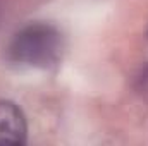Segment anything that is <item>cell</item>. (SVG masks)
Returning <instances> with one entry per match:
<instances>
[{"label": "cell", "instance_id": "1", "mask_svg": "<svg viewBox=\"0 0 148 146\" xmlns=\"http://www.w3.org/2000/svg\"><path fill=\"white\" fill-rule=\"evenodd\" d=\"M64 52L62 33L48 23L23 26L5 46V60L17 67L48 69L57 65Z\"/></svg>", "mask_w": 148, "mask_h": 146}, {"label": "cell", "instance_id": "2", "mask_svg": "<svg viewBox=\"0 0 148 146\" xmlns=\"http://www.w3.org/2000/svg\"><path fill=\"white\" fill-rule=\"evenodd\" d=\"M28 138V122L14 102L0 100V146H21Z\"/></svg>", "mask_w": 148, "mask_h": 146}, {"label": "cell", "instance_id": "3", "mask_svg": "<svg viewBox=\"0 0 148 146\" xmlns=\"http://www.w3.org/2000/svg\"><path fill=\"white\" fill-rule=\"evenodd\" d=\"M134 89L148 100V64L140 69V72L134 77Z\"/></svg>", "mask_w": 148, "mask_h": 146}]
</instances>
